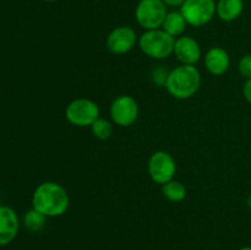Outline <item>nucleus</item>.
<instances>
[{
    "instance_id": "f257e3e1",
    "label": "nucleus",
    "mask_w": 251,
    "mask_h": 250,
    "mask_svg": "<svg viewBox=\"0 0 251 250\" xmlns=\"http://www.w3.org/2000/svg\"><path fill=\"white\" fill-rule=\"evenodd\" d=\"M70 198L60 184L55 181H44L39 184L32 195V207L46 217H58L68 211Z\"/></svg>"
},
{
    "instance_id": "f03ea898",
    "label": "nucleus",
    "mask_w": 251,
    "mask_h": 250,
    "mask_svg": "<svg viewBox=\"0 0 251 250\" xmlns=\"http://www.w3.org/2000/svg\"><path fill=\"white\" fill-rule=\"evenodd\" d=\"M166 88L176 100H189L196 95L201 86L200 70L195 65L180 64L168 74Z\"/></svg>"
},
{
    "instance_id": "7ed1b4c3",
    "label": "nucleus",
    "mask_w": 251,
    "mask_h": 250,
    "mask_svg": "<svg viewBox=\"0 0 251 250\" xmlns=\"http://www.w3.org/2000/svg\"><path fill=\"white\" fill-rule=\"evenodd\" d=\"M176 38L169 36L162 28L145 31L139 38V47L142 53L152 59H166L174 51Z\"/></svg>"
},
{
    "instance_id": "20e7f679",
    "label": "nucleus",
    "mask_w": 251,
    "mask_h": 250,
    "mask_svg": "<svg viewBox=\"0 0 251 250\" xmlns=\"http://www.w3.org/2000/svg\"><path fill=\"white\" fill-rule=\"evenodd\" d=\"M167 14V5L162 0H140L135 10V19L145 31L161 28Z\"/></svg>"
},
{
    "instance_id": "39448f33",
    "label": "nucleus",
    "mask_w": 251,
    "mask_h": 250,
    "mask_svg": "<svg viewBox=\"0 0 251 250\" xmlns=\"http://www.w3.org/2000/svg\"><path fill=\"white\" fill-rule=\"evenodd\" d=\"M100 107L88 98H76L71 100L65 109V117L70 124L78 127L91 126L100 118Z\"/></svg>"
},
{
    "instance_id": "423d86ee",
    "label": "nucleus",
    "mask_w": 251,
    "mask_h": 250,
    "mask_svg": "<svg viewBox=\"0 0 251 250\" xmlns=\"http://www.w3.org/2000/svg\"><path fill=\"white\" fill-rule=\"evenodd\" d=\"M215 0H185L180 6V12L185 17L188 25L193 27H202L212 21L216 15Z\"/></svg>"
},
{
    "instance_id": "0eeeda50",
    "label": "nucleus",
    "mask_w": 251,
    "mask_h": 250,
    "mask_svg": "<svg viewBox=\"0 0 251 250\" xmlns=\"http://www.w3.org/2000/svg\"><path fill=\"white\" fill-rule=\"evenodd\" d=\"M147 171L154 183L163 185L174 178L176 172V159L167 151H156L150 157Z\"/></svg>"
},
{
    "instance_id": "6e6552de",
    "label": "nucleus",
    "mask_w": 251,
    "mask_h": 250,
    "mask_svg": "<svg viewBox=\"0 0 251 250\" xmlns=\"http://www.w3.org/2000/svg\"><path fill=\"white\" fill-rule=\"evenodd\" d=\"M110 117L113 123L119 126H131L139 118V104L136 100L127 95L117 97L110 104Z\"/></svg>"
},
{
    "instance_id": "1a4fd4ad",
    "label": "nucleus",
    "mask_w": 251,
    "mask_h": 250,
    "mask_svg": "<svg viewBox=\"0 0 251 250\" xmlns=\"http://www.w3.org/2000/svg\"><path fill=\"white\" fill-rule=\"evenodd\" d=\"M139 42L137 34L130 26H119L113 29L107 37V48L115 55L126 54L136 46Z\"/></svg>"
},
{
    "instance_id": "9d476101",
    "label": "nucleus",
    "mask_w": 251,
    "mask_h": 250,
    "mask_svg": "<svg viewBox=\"0 0 251 250\" xmlns=\"http://www.w3.org/2000/svg\"><path fill=\"white\" fill-rule=\"evenodd\" d=\"M173 54L180 64L195 65L201 59L200 44L190 36L178 37V38H176Z\"/></svg>"
},
{
    "instance_id": "9b49d317",
    "label": "nucleus",
    "mask_w": 251,
    "mask_h": 250,
    "mask_svg": "<svg viewBox=\"0 0 251 250\" xmlns=\"http://www.w3.org/2000/svg\"><path fill=\"white\" fill-rule=\"evenodd\" d=\"M20 220L14 208L0 206V247L7 245L17 237Z\"/></svg>"
},
{
    "instance_id": "f8f14e48",
    "label": "nucleus",
    "mask_w": 251,
    "mask_h": 250,
    "mask_svg": "<svg viewBox=\"0 0 251 250\" xmlns=\"http://www.w3.org/2000/svg\"><path fill=\"white\" fill-rule=\"evenodd\" d=\"M205 66L212 75H225L230 66L229 54L221 47H212L205 54Z\"/></svg>"
},
{
    "instance_id": "ddd939ff",
    "label": "nucleus",
    "mask_w": 251,
    "mask_h": 250,
    "mask_svg": "<svg viewBox=\"0 0 251 250\" xmlns=\"http://www.w3.org/2000/svg\"><path fill=\"white\" fill-rule=\"evenodd\" d=\"M244 11V0H218L216 15L225 22L237 20Z\"/></svg>"
},
{
    "instance_id": "4468645a",
    "label": "nucleus",
    "mask_w": 251,
    "mask_h": 250,
    "mask_svg": "<svg viewBox=\"0 0 251 250\" xmlns=\"http://www.w3.org/2000/svg\"><path fill=\"white\" fill-rule=\"evenodd\" d=\"M186 26H188V22L179 10V11H171L167 14L161 28L166 31L169 36L178 38V37L183 36Z\"/></svg>"
},
{
    "instance_id": "2eb2a0df",
    "label": "nucleus",
    "mask_w": 251,
    "mask_h": 250,
    "mask_svg": "<svg viewBox=\"0 0 251 250\" xmlns=\"http://www.w3.org/2000/svg\"><path fill=\"white\" fill-rule=\"evenodd\" d=\"M162 193L172 202H180L186 198V188L181 181L172 179L162 185Z\"/></svg>"
},
{
    "instance_id": "dca6fc26",
    "label": "nucleus",
    "mask_w": 251,
    "mask_h": 250,
    "mask_svg": "<svg viewBox=\"0 0 251 250\" xmlns=\"http://www.w3.org/2000/svg\"><path fill=\"white\" fill-rule=\"evenodd\" d=\"M47 217L33 207L27 211L24 216V225L31 232H39L46 225Z\"/></svg>"
},
{
    "instance_id": "f3484780",
    "label": "nucleus",
    "mask_w": 251,
    "mask_h": 250,
    "mask_svg": "<svg viewBox=\"0 0 251 250\" xmlns=\"http://www.w3.org/2000/svg\"><path fill=\"white\" fill-rule=\"evenodd\" d=\"M91 131H92L93 136L96 139L104 141V140H108L113 135V124L109 120L100 117L91 125Z\"/></svg>"
},
{
    "instance_id": "a211bd4d",
    "label": "nucleus",
    "mask_w": 251,
    "mask_h": 250,
    "mask_svg": "<svg viewBox=\"0 0 251 250\" xmlns=\"http://www.w3.org/2000/svg\"><path fill=\"white\" fill-rule=\"evenodd\" d=\"M238 70L245 80L251 78V54H245L240 58L238 63Z\"/></svg>"
},
{
    "instance_id": "6ab92c4d",
    "label": "nucleus",
    "mask_w": 251,
    "mask_h": 250,
    "mask_svg": "<svg viewBox=\"0 0 251 250\" xmlns=\"http://www.w3.org/2000/svg\"><path fill=\"white\" fill-rule=\"evenodd\" d=\"M168 74L163 70V69H156L153 70V74H152V77H153V81L159 86L166 85L167 77H168Z\"/></svg>"
},
{
    "instance_id": "aec40b11",
    "label": "nucleus",
    "mask_w": 251,
    "mask_h": 250,
    "mask_svg": "<svg viewBox=\"0 0 251 250\" xmlns=\"http://www.w3.org/2000/svg\"><path fill=\"white\" fill-rule=\"evenodd\" d=\"M243 95H244L245 100L249 104H251V78H248L244 82V86H243Z\"/></svg>"
},
{
    "instance_id": "412c9836",
    "label": "nucleus",
    "mask_w": 251,
    "mask_h": 250,
    "mask_svg": "<svg viewBox=\"0 0 251 250\" xmlns=\"http://www.w3.org/2000/svg\"><path fill=\"white\" fill-rule=\"evenodd\" d=\"M162 1H163L167 6L176 7V6H181L185 0H162Z\"/></svg>"
},
{
    "instance_id": "4be33fe9",
    "label": "nucleus",
    "mask_w": 251,
    "mask_h": 250,
    "mask_svg": "<svg viewBox=\"0 0 251 250\" xmlns=\"http://www.w3.org/2000/svg\"><path fill=\"white\" fill-rule=\"evenodd\" d=\"M247 205H248V207L251 208V193L249 194V196L247 198Z\"/></svg>"
},
{
    "instance_id": "5701e85b",
    "label": "nucleus",
    "mask_w": 251,
    "mask_h": 250,
    "mask_svg": "<svg viewBox=\"0 0 251 250\" xmlns=\"http://www.w3.org/2000/svg\"><path fill=\"white\" fill-rule=\"evenodd\" d=\"M238 250H251V247H244V248H240Z\"/></svg>"
},
{
    "instance_id": "b1692460",
    "label": "nucleus",
    "mask_w": 251,
    "mask_h": 250,
    "mask_svg": "<svg viewBox=\"0 0 251 250\" xmlns=\"http://www.w3.org/2000/svg\"><path fill=\"white\" fill-rule=\"evenodd\" d=\"M43 1H46V2H53V1H56V0H43Z\"/></svg>"
}]
</instances>
